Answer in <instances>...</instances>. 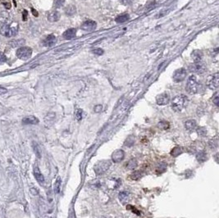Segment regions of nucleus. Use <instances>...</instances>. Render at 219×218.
I'll use <instances>...</instances> for the list:
<instances>
[{"instance_id": "f257e3e1", "label": "nucleus", "mask_w": 219, "mask_h": 218, "mask_svg": "<svg viewBox=\"0 0 219 218\" xmlns=\"http://www.w3.org/2000/svg\"><path fill=\"white\" fill-rule=\"evenodd\" d=\"M187 103H188V98L186 95L184 94L177 95L171 101V108L176 113L181 112L186 107Z\"/></svg>"}, {"instance_id": "f03ea898", "label": "nucleus", "mask_w": 219, "mask_h": 218, "mask_svg": "<svg viewBox=\"0 0 219 218\" xmlns=\"http://www.w3.org/2000/svg\"><path fill=\"white\" fill-rule=\"evenodd\" d=\"M200 84L198 83L197 78L195 76H191L187 80V84L186 86V90L190 94H195L199 92L200 89Z\"/></svg>"}, {"instance_id": "7ed1b4c3", "label": "nucleus", "mask_w": 219, "mask_h": 218, "mask_svg": "<svg viewBox=\"0 0 219 218\" xmlns=\"http://www.w3.org/2000/svg\"><path fill=\"white\" fill-rule=\"evenodd\" d=\"M17 31H18L17 27H11L8 24H3L0 27V34L5 37H8V38L17 35Z\"/></svg>"}, {"instance_id": "20e7f679", "label": "nucleus", "mask_w": 219, "mask_h": 218, "mask_svg": "<svg viewBox=\"0 0 219 218\" xmlns=\"http://www.w3.org/2000/svg\"><path fill=\"white\" fill-rule=\"evenodd\" d=\"M110 166H111V162L108 160H102L98 162L95 165L94 170L96 172L97 175H101L103 174L109 169Z\"/></svg>"}, {"instance_id": "39448f33", "label": "nucleus", "mask_w": 219, "mask_h": 218, "mask_svg": "<svg viewBox=\"0 0 219 218\" xmlns=\"http://www.w3.org/2000/svg\"><path fill=\"white\" fill-rule=\"evenodd\" d=\"M32 55V49L29 47H21L17 49V57L22 60H28Z\"/></svg>"}, {"instance_id": "423d86ee", "label": "nucleus", "mask_w": 219, "mask_h": 218, "mask_svg": "<svg viewBox=\"0 0 219 218\" xmlns=\"http://www.w3.org/2000/svg\"><path fill=\"white\" fill-rule=\"evenodd\" d=\"M206 66L204 63H202L201 62H195L194 64H191L189 66V71L193 73H196V74L201 75L204 74L206 72Z\"/></svg>"}, {"instance_id": "0eeeda50", "label": "nucleus", "mask_w": 219, "mask_h": 218, "mask_svg": "<svg viewBox=\"0 0 219 218\" xmlns=\"http://www.w3.org/2000/svg\"><path fill=\"white\" fill-rule=\"evenodd\" d=\"M218 73H215V74L211 75V76L208 77L207 86L208 87V89H212V90L217 89L218 87Z\"/></svg>"}, {"instance_id": "6e6552de", "label": "nucleus", "mask_w": 219, "mask_h": 218, "mask_svg": "<svg viewBox=\"0 0 219 218\" xmlns=\"http://www.w3.org/2000/svg\"><path fill=\"white\" fill-rule=\"evenodd\" d=\"M186 75H187L186 70L185 68H180L174 72L172 78L175 82H181L186 79Z\"/></svg>"}, {"instance_id": "1a4fd4ad", "label": "nucleus", "mask_w": 219, "mask_h": 218, "mask_svg": "<svg viewBox=\"0 0 219 218\" xmlns=\"http://www.w3.org/2000/svg\"><path fill=\"white\" fill-rule=\"evenodd\" d=\"M156 102L160 106L167 105V103L170 102L169 94L167 93H162L159 95H158L157 98H156Z\"/></svg>"}, {"instance_id": "9d476101", "label": "nucleus", "mask_w": 219, "mask_h": 218, "mask_svg": "<svg viewBox=\"0 0 219 218\" xmlns=\"http://www.w3.org/2000/svg\"><path fill=\"white\" fill-rule=\"evenodd\" d=\"M96 22L92 20H87L86 22L82 23L81 27V29L85 31H91L96 28Z\"/></svg>"}, {"instance_id": "9b49d317", "label": "nucleus", "mask_w": 219, "mask_h": 218, "mask_svg": "<svg viewBox=\"0 0 219 218\" xmlns=\"http://www.w3.org/2000/svg\"><path fill=\"white\" fill-rule=\"evenodd\" d=\"M124 158H125V153L122 149H117V150L114 151V153L112 155V161L116 163L122 162Z\"/></svg>"}, {"instance_id": "f8f14e48", "label": "nucleus", "mask_w": 219, "mask_h": 218, "mask_svg": "<svg viewBox=\"0 0 219 218\" xmlns=\"http://www.w3.org/2000/svg\"><path fill=\"white\" fill-rule=\"evenodd\" d=\"M56 42H57L56 37L53 35H49L44 40V46H45V47H53V45H55Z\"/></svg>"}, {"instance_id": "ddd939ff", "label": "nucleus", "mask_w": 219, "mask_h": 218, "mask_svg": "<svg viewBox=\"0 0 219 218\" xmlns=\"http://www.w3.org/2000/svg\"><path fill=\"white\" fill-rule=\"evenodd\" d=\"M61 17V14L57 11H52L50 12L48 15V20L50 22H58Z\"/></svg>"}, {"instance_id": "4468645a", "label": "nucleus", "mask_w": 219, "mask_h": 218, "mask_svg": "<svg viewBox=\"0 0 219 218\" xmlns=\"http://www.w3.org/2000/svg\"><path fill=\"white\" fill-rule=\"evenodd\" d=\"M34 175H35L36 180H37L39 183L43 184L44 181V175H42V173L40 172V171L39 167H37V165H35V167H34Z\"/></svg>"}, {"instance_id": "2eb2a0df", "label": "nucleus", "mask_w": 219, "mask_h": 218, "mask_svg": "<svg viewBox=\"0 0 219 218\" xmlns=\"http://www.w3.org/2000/svg\"><path fill=\"white\" fill-rule=\"evenodd\" d=\"M22 123L24 125H36L39 123V120L34 116H29L22 119Z\"/></svg>"}, {"instance_id": "dca6fc26", "label": "nucleus", "mask_w": 219, "mask_h": 218, "mask_svg": "<svg viewBox=\"0 0 219 218\" xmlns=\"http://www.w3.org/2000/svg\"><path fill=\"white\" fill-rule=\"evenodd\" d=\"M76 35V30L75 28H70L63 33V38L66 39H72Z\"/></svg>"}, {"instance_id": "f3484780", "label": "nucleus", "mask_w": 219, "mask_h": 218, "mask_svg": "<svg viewBox=\"0 0 219 218\" xmlns=\"http://www.w3.org/2000/svg\"><path fill=\"white\" fill-rule=\"evenodd\" d=\"M118 199L122 204H126L130 200V194L126 191H122L118 195Z\"/></svg>"}, {"instance_id": "a211bd4d", "label": "nucleus", "mask_w": 219, "mask_h": 218, "mask_svg": "<svg viewBox=\"0 0 219 218\" xmlns=\"http://www.w3.org/2000/svg\"><path fill=\"white\" fill-rule=\"evenodd\" d=\"M203 53L200 50H195L191 53V58H193L195 62H199L202 60L203 58Z\"/></svg>"}, {"instance_id": "6ab92c4d", "label": "nucleus", "mask_w": 219, "mask_h": 218, "mask_svg": "<svg viewBox=\"0 0 219 218\" xmlns=\"http://www.w3.org/2000/svg\"><path fill=\"white\" fill-rule=\"evenodd\" d=\"M196 125H197L196 121H195V120H192V119L186 121V122H185V128H186L187 130H189V131L194 130L196 128Z\"/></svg>"}, {"instance_id": "aec40b11", "label": "nucleus", "mask_w": 219, "mask_h": 218, "mask_svg": "<svg viewBox=\"0 0 219 218\" xmlns=\"http://www.w3.org/2000/svg\"><path fill=\"white\" fill-rule=\"evenodd\" d=\"M25 39H13V40L10 41L8 43V45L12 48H16V47H19V46L24 45L25 44Z\"/></svg>"}, {"instance_id": "412c9836", "label": "nucleus", "mask_w": 219, "mask_h": 218, "mask_svg": "<svg viewBox=\"0 0 219 218\" xmlns=\"http://www.w3.org/2000/svg\"><path fill=\"white\" fill-rule=\"evenodd\" d=\"M76 7L74 5H69L65 8V14L68 17H72L74 14H76Z\"/></svg>"}, {"instance_id": "4be33fe9", "label": "nucleus", "mask_w": 219, "mask_h": 218, "mask_svg": "<svg viewBox=\"0 0 219 218\" xmlns=\"http://www.w3.org/2000/svg\"><path fill=\"white\" fill-rule=\"evenodd\" d=\"M129 19H130V16L127 13H124V14L118 16L115 21L117 23H124V22H126L127 21H129Z\"/></svg>"}, {"instance_id": "5701e85b", "label": "nucleus", "mask_w": 219, "mask_h": 218, "mask_svg": "<svg viewBox=\"0 0 219 218\" xmlns=\"http://www.w3.org/2000/svg\"><path fill=\"white\" fill-rule=\"evenodd\" d=\"M196 158H197L198 162H204V161L207 160V155H206V154L204 151H200L196 154Z\"/></svg>"}, {"instance_id": "b1692460", "label": "nucleus", "mask_w": 219, "mask_h": 218, "mask_svg": "<svg viewBox=\"0 0 219 218\" xmlns=\"http://www.w3.org/2000/svg\"><path fill=\"white\" fill-rule=\"evenodd\" d=\"M137 165H138L137 161L136 159H131V160H130L128 162L126 163V168H128L130 170H133V169H135L137 167Z\"/></svg>"}, {"instance_id": "393cba45", "label": "nucleus", "mask_w": 219, "mask_h": 218, "mask_svg": "<svg viewBox=\"0 0 219 218\" xmlns=\"http://www.w3.org/2000/svg\"><path fill=\"white\" fill-rule=\"evenodd\" d=\"M8 18V13L6 11L0 10V21L2 22H5Z\"/></svg>"}, {"instance_id": "a878e982", "label": "nucleus", "mask_w": 219, "mask_h": 218, "mask_svg": "<svg viewBox=\"0 0 219 218\" xmlns=\"http://www.w3.org/2000/svg\"><path fill=\"white\" fill-rule=\"evenodd\" d=\"M60 187H61V178L57 177L54 184V192L56 194H58L60 192Z\"/></svg>"}, {"instance_id": "bb28decb", "label": "nucleus", "mask_w": 219, "mask_h": 218, "mask_svg": "<svg viewBox=\"0 0 219 218\" xmlns=\"http://www.w3.org/2000/svg\"><path fill=\"white\" fill-rule=\"evenodd\" d=\"M65 3V0H54L53 2V7L55 8H60L62 7Z\"/></svg>"}, {"instance_id": "cd10ccee", "label": "nucleus", "mask_w": 219, "mask_h": 218, "mask_svg": "<svg viewBox=\"0 0 219 218\" xmlns=\"http://www.w3.org/2000/svg\"><path fill=\"white\" fill-rule=\"evenodd\" d=\"M55 119V113H48V115L46 116L45 117V122H48L50 121V123L53 122V121Z\"/></svg>"}, {"instance_id": "c85d7f7f", "label": "nucleus", "mask_w": 219, "mask_h": 218, "mask_svg": "<svg viewBox=\"0 0 219 218\" xmlns=\"http://www.w3.org/2000/svg\"><path fill=\"white\" fill-rule=\"evenodd\" d=\"M197 133L201 136H205L207 134V130L204 127H199L197 129Z\"/></svg>"}, {"instance_id": "c756f323", "label": "nucleus", "mask_w": 219, "mask_h": 218, "mask_svg": "<svg viewBox=\"0 0 219 218\" xmlns=\"http://www.w3.org/2000/svg\"><path fill=\"white\" fill-rule=\"evenodd\" d=\"M158 127L163 130L168 129L169 124H168V122H167V121H160V122L158 123Z\"/></svg>"}, {"instance_id": "7c9ffc66", "label": "nucleus", "mask_w": 219, "mask_h": 218, "mask_svg": "<svg viewBox=\"0 0 219 218\" xmlns=\"http://www.w3.org/2000/svg\"><path fill=\"white\" fill-rule=\"evenodd\" d=\"M82 114H83V111L81 109H77L76 111V118L77 121H81L82 119Z\"/></svg>"}, {"instance_id": "2f4dec72", "label": "nucleus", "mask_w": 219, "mask_h": 218, "mask_svg": "<svg viewBox=\"0 0 219 218\" xmlns=\"http://www.w3.org/2000/svg\"><path fill=\"white\" fill-rule=\"evenodd\" d=\"M92 52H93V53L96 54V55L100 56L103 54V52H104V51H103V49H102V48H95Z\"/></svg>"}, {"instance_id": "473e14b6", "label": "nucleus", "mask_w": 219, "mask_h": 218, "mask_svg": "<svg viewBox=\"0 0 219 218\" xmlns=\"http://www.w3.org/2000/svg\"><path fill=\"white\" fill-rule=\"evenodd\" d=\"M209 146L211 149H216L217 147V139H212L209 142Z\"/></svg>"}, {"instance_id": "72a5a7b5", "label": "nucleus", "mask_w": 219, "mask_h": 218, "mask_svg": "<svg viewBox=\"0 0 219 218\" xmlns=\"http://www.w3.org/2000/svg\"><path fill=\"white\" fill-rule=\"evenodd\" d=\"M5 62H7V57L2 52H0V64L4 63Z\"/></svg>"}, {"instance_id": "f704fd0d", "label": "nucleus", "mask_w": 219, "mask_h": 218, "mask_svg": "<svg viewBox=\"0 0 219 218\" xmlns=\"http://www.w3.org/2000/svg\"><path fill=\"white\" fill-rule=\"evenodd\" d=\"M102 109H103V106L100 105V104H99V105H96L95 107V108H94V111H95L96 113H100L101 111H102Z\"/></svg>"}, {"instance_id": "c9c22d12", "label": "nucleus", "mask_w": 219, "mask_h": 218, "mask_svg": "<svg viewBox=\"0 0 219 218\" xmlns=\"http://www.w3.org/2000/svg\"><path fill=\"white\" fill-rule=\"evenodd\" d=\"M134 2V0H121V2H122L123 5H130L131 4L132 2Z\"/></svg>"}, {"instance_id": "e433bc0d", "label": "nucleus", "mask_w": 219, "mask_h": 218, "mask_svg": "<svg viewBox=\"0 0 219 218\" xmlns=\"http://www.w3.org/2000/svg\"><path fill=\"white\" fill-rule=\"evenodd\" d=\"M34 150H35V152H36V155L38 156L39 158H40V149H39L38 145H37V144H36V145L34 146Z\"/></svg>"}, {"instance_id": "4c0bfd02", "label": "nucleus", "mask_w": 219, "mask_h": 218, "mask_svg": "<svg viewBox=\"0 0 219 218\" xmlns=\"http://www.w3.org/2000/svg\"><path fill=\"white\" fill-rule=\"evenodd\" d=\"M27 11H23V16H22V19H23V21H26L27 20Z\"/></svg>"}, {"instance_id": "58836bf2", "label": "nucleus", "mask_w": 219, "mask_h": 218, "mask_svg": "<svg viewBox=\"0 0 219 218\" xmlns=\"http://www.w3.org/2000/svg\"><path fill=\"white\" fill-rule=\"evenodd\" d=\"M7 90L3 87H0V94H3V93H7Z\"/></svg>"}, {"instance_id": "ea45409f", "label": "nucleus", "mask_w": 219, "mask_h": 218, "mask_svg": "<svg viewBox=\"0 0 219 218\" xmlns=\"http://www.w3.org/2000/svg\"><path fill=\"white\" fill-rule=\"evenodd\" d=\"M213 103H215V105L216 106H218L219 102H218V97H217V96H216V97L214 98V99H213Z\"/></svg>"}, {"instance_id": "a19ab883", "label": "nucleus", "mask_w": 219, "mask_h": 218, "mask_svg": "<svg viewBox=\"0 0 219 218\" xmlns=\"http://www.w3.org/2000/svg\"><path fill=\"white\" fill-rule=\"evenodd\" d=\"M32 12H33V14L36 16V17H37L38 16V13H37V12H36L35 9H32Z\"/></svg>"}, {"instance_id": "79ce46f5", "label": "nucleus", "mask_w": 219, "mask_h": 218, "mask_svg": "<svg viewBox=\"0 0 219 218\" xmlns=\"http://www.w3.org/2000/svg\"><path fill=\"white\" fill-rule=\"evenodd\" d=\"M4 4L6 5L5 7H7V4H6V3H4ZM10 7H11V4H10V3H7V8H10Z\"/></svg>"}]
</instances>
